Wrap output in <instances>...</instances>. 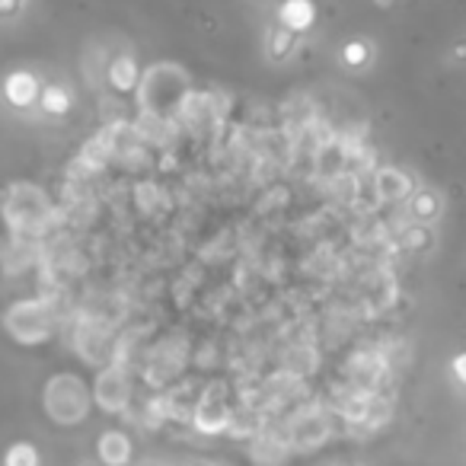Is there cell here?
I'll list each match as a JSON object with an SVG mask.
<instances>
[{
	"instance_id": "6da1fadb",
	"label": "cell",
	"mask_w": 466,
	"mask_h": 466,
	"mask_svg": "<svg viewBox=\"0 0 466 466\" xmlns=\"http://www.w3.org/2000/svg\"><path fill=\"white\" fill-rule=\"evenodd\" d=\"M141 87V109L154 119H166L169 112H176L189 90V77L185 71L173 68V64H157L144 74Z\"/></svg>"
},
{
	"instance_id": "7a4b0ae2",
	"label": "cell",
	"mask_w": 466,
	"mask_h": 466,
	"mask_svg": "<svg viewBox=\"0 0 466 466\" xmlns=\"http://www.w3.org/2000/svg\"><path fill=\"white\" fill-rule=\"evenodd\" d=\"M45 413L54 425H81L90 413V390L74 374H58L45 386Z\"/></svg>"
},
{
	"instance_id": "3957f363",
	"label": "cell",
	"mask_w": 466,
	"mask_h": 466,
	"mask_svg": "<svg viewBox=\"0 0 466 466\" xmlns=\"http://www.w3.org/2000/svg\"><path fill=\"white\" fill-rule=\"evenodd\" d=\"M4 217L16 233H42L52 223V204L33 185H14L4 195Z\"/></svg>"
},
{
	"instance_id": "277c9868",
	"label": "cell",
	"mask_w": 466,
	"mask_h": 466,
	"mask_svg": "<svg viewBox=\"0 0 466 466\" xmlns=\"http://www.w3.org/2000/svg\"><path fill=\"white\" fill-rule=\"evenodd\" d=\"M7 332L23 345H39L52 336V310L42 300H20L4 317Z\"/></svg>"
},
{
	"instance_id": "5b68a950",
	"label": "cell",
	"mask_w": 466,
	"mask_h": 466,
	"mask_svg": "<svg viewBox=\"0 0 466 466\" xmlns=\"http://www.w3.org/2000/svg\"><path fill=\"white\" fill-rule=\"evenodd\" d=\"M230 415H233V409L227 405L223 393L221 390H214V393L208 390L195 403V409H192V425H195L202 434H221V432H227Z\"/></svg>"
},
{
	"instance_id": "8992f818",
	"label": "cell",
	"mask_w": 466,
	"mask_h": 466,
	"mask_svg": "<svg viewBox=\"0 0 466 466\" xmlns=\"http://www.w3.org/2000/svg\"><path fill=\"white\" fill-rule=\"evenodd\" d=\"M93 396L106 413H125V405H128L131 399L128 374H125L122 367H106V371L96 377Z\"/></svg>"
},
{
	"instance_id": "52a82bcc",
	"label": "cell",
	"mask_w": 466,
	"mask_h": 466,
	"mask_svg": "<svg viewBox=\"0 0 466 466\" xmlns=\"http://www.w3.org/2000/svg\"><path fill=\"white\" fill-rule=\"evenodd\" d=\"M326 438H329V422L319 413H304L288 425L290 447H319Z\"/></svg>"
},
{
	"instance_id": "ba28073f",
	"label": "cell",
	"mask_w": 466,
	"mask_h": 466,
	"mask_svg": "<svg viewBox=\"0 0 466 466\" xmlns=\"http://www.w3.org/2000/svg\"><path fill=\"white\" fill-rule=\"evenodd\" d=\"M96 457L102 466H128L131 463V441L125 432L112 428V432H102L96 441Z\"/></svg>"
},
{
	"instance_id": "9c48e42d",
	"label": "cell",
	"mask_w": 466,
	"mask_h": 466,
	"mask_svg": "<svg viewBox=\"0 0 466 466\" xmlns=\"http://www.w3.org/2000/svg\"><path fill=\"white\" fill-rule=\"evenodd\" d=\"M4 93H7V100L14 102L16 109H26L39 100V81H35L33 74H26V71H16V74L7 77Z\"/></svg>"
},
{
	"instance_id": "30bf717a",
	"label": "cell",
	"mask_w": 466,
	"mask_h": 466,
	"mask_svg": "<svg viewBox=\"0 0 466 466\" xmlns=\"http://www.w3.org/2000/svg\"><path fill=\"white\" fill-rule=\"evenodd\" d=\"M374 189H377V198H384V202H396V198H405L413 192V183L399 169H380L374 176Z\"/></svg>"
},
{
	"instance_id": "8fae6325",
	"label": "cell",
	"mask_w": 466,
	"mask_h": 466,
	"mask_svg": "<svg viewBox=\"0 0 466 466\" xmlns=\"http://www.w3.org/2000/svg\"><path fill=\"white\" fill-rule=\"evenodd\" d=\"M288 451H290L288 438H278V434H256V444H252V457L262 466H281Z\"/></svg>"
},
{
	"instance_id": "7c38bea8",
	"label": "cell",
	"mask_w": 466,
	"mask_h": 466,
	"mask_svg": "<svg viewBox=\"0 0 466 466\" xmlns=\"http://www.w3.org/2000/svg\"><path fill=\"white\" fill-rule=\"evenodd\" d=\"M278 20H281V29H288V33H304L313 23V4L310 0H288L278 10Z\"/></svg>"
},
{
	"instance_id": "4fadbf2b",
	"label": "cell",
	"mask_w": 466,
	"mask_h": 466,
	"mask_svg": "<svg viewBox=\"0 0 466 466\" xmlns=\"http://www.w3.org/2000/svg\"><path fill=\"white\" fill-rule=\"evenodd\" d=\"M109 83H112L119 93H131L138 87V64L128 54H119L112 64H109Z\"/></svg>"
},
{
	"instance_id": "5bb4252c",
	"label": "cell",
	"mask_w": 466,
	"mask_h": 466,
	"mask_svg": "<svg viewBox=\"0 0 466 466\" xmlns=\"http://www.w3.org/2000/svg\"><path fill=\"white\" fill-rule=\"evenodd\" d=\"M42 106V112L45 115H64L71 109V96L64 87H58V83H48L45 90H39V100H35Z\"/></svg>"
},
{
	"instance_id": "9a60e30c",
	"label": "cell",
	"mask_w": 466,
	"mask_h": 466,
	"mask_svg": "<svg viewBox=\"0 0 466 466\" xmlns=\"http://www.w3.org/2000/svg\"><path fill=\"white\" fill-rule=\"evenodd\" d=\"M4 466H39V451L29 441H16L10 451L4 453Z\"/></svg>"
},
{
	"instance_id": "2e32d148",
	"label": "cell",
	"mask_w": 466,
	"mask_h": 466,
	"mask_svg": "<svg viewBox=\"0 0 466 466\" xmlns=\"http://www.w3.org/2000/svg\"><path fill=\"white\" fill-rule=\"evenodd\" d=\"M438 211H441V202L432 195V192H415V195H413V214L415 217H422V221H432Z\"/></svg>"
},
{
	"instance_id": "e0dca14e",
	"label": "cell",
	"mask_w": 466,
	"mask_h": 466,
	"mask_svg": "<svg viewBox=\"0 0 466 466\" xmlns=\"http://www.w3.org/2000/svg\"><path fill=\"white\" fill-rule=\"evenodd\" d=\"M166 419H169L166 399H154V403L147 405V413H144V425H147V428H160Z\"/></svg>"
},
{
	"instance_id": "ac0fdd59",
	"label": "cell",
	"mask_w": 466,
	"mask_h": 466,
	"mask_svg": "<svg viewBox=\"0 0 466 466\" xmlns=\"http://www.w3.org/2000/svg\"><path fill=\"white\" fill-rule=\"evenodd\" d=\"M269 42H271V54H275V58H284V54L290 52V42H294V39H290L288 29L278 26L275 33H271V39H269Z\"/></svg>"
},
{
	"instance_id": "d6986e66",
	"label": "cell",
	"mask_w": 466,
	"mask_h": 466,
	"mask_svg": "<svg viewBox=\"0 0 466 466\" xmlns=\"http://www.w3.org/2000/svg\"><path fill=\"white\" fill-rule=\"evenodd\" d=\"M342 58L358 68V64L367 62V45H365V42H348V45H345V52H342Z\"/></svg>"
},
{
	"instance_id": "ffe728a7",
	"label": "cell",
	"mask_w": 466,
	"mask_h": 466,
	"mask_svg": "<svg viewBox=\"0 0 466 466\" xmlns=\"http://www.w3.org/2000/svg\"><path fill=\"white\" fill-rule=\"evenodd\" d=\"M453 377H457L460 386L466 384V358H463V355H457V358H453Z\"/></svg>"
},
{
	"instance_id": "44dd1931",
	"label": "cell",
	"mask_w": 466,
	"mask_h": 466,
	"mask_svg": "<svg viewBox=\"0 0 466 466\" xmlns=\"http://www.w3.org/2000/svg\"><path fill=\"white\" fill-rule=\"evenodd\" d=\"M20 4H23V0H0V14H14Z\"/></svg>"
},
{
	"instance_id": "7402d4cb",
	"label": "cell",
	"mask_w": 466,
	"mask_h": 466,
	"mask_svg": "<svg viewBox=\"0 0 466 466\" xmlns=\"http://www.w3.org/2000/svg\"><path fill=\"white\" fill-rule=\"evenodd\" d=\"M183 466H211V463H202V460H192V463H183Z\"/></svg>"
},
{
	"instance_id": "603a6c76",
	"label": "cell",
	"mask_w": 466,
	"mask_h": 466,
	"mask_svg": "<svg viewBox=\"0 0 466 466\" xmlns=\"http://www.w3.org/2000/svg\"><path fill=\"white\" fill-rule=\"evenodd\" d=\"M377 4H380V7H386V4H393V0H377Z\"/></svg>"
},
{
	"instance_id": "cb8c5ba5",
	"label": "cell",
	"mask_w": 466,
	"mask_h": 466,
	"mask_svg": "<svg viewBox=\"0 0 466 466\" xmlns=\"http://www.w3.org/2000/svg\"><path fill=\"white\" fill-rule=\"evenodd\" d=\"M141 466H163V463H141Z\"/></svg>"
},
{
	"instance_id": "d4e9b609",
	"label": "cell",
	"mask_w": 466,
	"mask_h": 466,
	"mask_svg": "<svg viewBox=\"0 0 466 466\" xmlns=\"http://www.w3.org/2000/svg\"><path fill=\"white\" fill-rule=\"evenodd\" d=\"M83 466H96V463H83Z\"/></svg>"
}]
</instances>
